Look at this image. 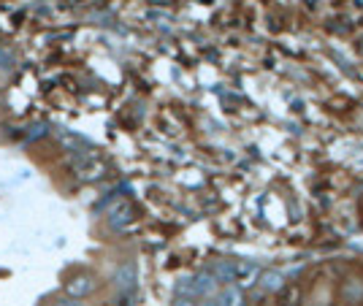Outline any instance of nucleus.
Wrapping results in <instances>:
<instances>
[{"instance_id":"obj_13","label":"nucleus","mask_w":363,"mask_h":306,"mask_svg":"<svg viewBox=\"0 0 363 306\" xmlns=\"http://www.w3.org/2000/svg\"><path fill=\"white\" fill-rule=\"evenodd\" d=\"M174 295H187V298H196V293H193V276H182L179 282L174 285Z\"/></svg>"},{"instance_id":"obj_7","label":"nucleus","mask_w":363,"mask_h":306,"mask_svg":"<svg viewBox=\"0 0 363 306\" xmlns=\"http://www.w3.org/2000/svg\"><path fill=\"white\" fill-rule=\"evenodd\" d=\"M193 293H196V298H209L217 293V279L214 274H198L193 276Z\"/></svg>"},{"instance_id":"obj_14","label":"nucleus","mask_w":363,"mask_h":306,"mask_svg":"<svg viewBox=\"0 0 363 306\" xmlns=\"http://www.w3.org/2000/svg\"><path fill=\"white\" fill-rule=\"evenodd\" d=\"M46 130H49V128H46V125H33V128H30V133H28V136H25V141H35V138L46 136Z\"/></svg>"},{"instance_id":"obj_9","label":"nucleus","mask_w":363,"mask_h":306,"mask_svg":"<svg viewBox=\"0 0 363 306\" xmlns=\"http://www.w3.org/2000/svg\"><path fill=\"white\" fill-rule=\"evenodd\" d=\"M257 285H260L266 293H277L282 285H285V276L279 274V271H260V276H257Z\"/></svg>"},{"instance_id":"obj_16","label":"nucleus","mask_w":363,"mask_h":306,"mask_svg":"<svg viewBox=\"0 0 363 306\" xmlns=\"http://www.w3.org/2000/svg\"><path fill=\"white\" fill-rule=\"evenodd\" d=\"M55 306H82V304H79L76 298H71V295H68V298H60V301H57Z\"/></svg>"},{"instance_id":"obj_1","label":"nucleus","mask_w":363,"mask_h":306,"mask_svg":"<svg viewBox=\"0 0 363 306\" xmlns=\"http://www.w3.org/2000/svg\"><path fill=\"white\" fill-rule=\"evenodd\" d=\"M71 169H74V174L82 182H95V179H101L106 174V163L95 152L82 149V152H74V157H71Z\"/></svg>"},{"instance_id":"obj_15","label":"nucleus","mask_w":363,"mask_h":306,"mask_svg":"<svg viewBox=\"0 0 363 306\" xmlns=\"http://www.w3.org/2000/svg\"><path fill=\"white\" fill-rule=\"evenodd\" d=\"M174 306H201V304H196V298H187V295H174Z\"/></svg>"},{"instance_id":"obj_4","label":"nucleus","mask_w":363,"mask_h":306,"mask_svg":"<svg viewBox=\"0 0 363 306\" xmlns=\"http://www.w3.org/2000/svg\"><path fill=\"white\" fill-rule=\"evenodd\" d=\"M260 276V268L255 263H247V261H233V282H239L242 288H252Z\"/></svg>"},{"instance_id":"obj_12","label":"nucleus","mask_w":363,"mask_h":306,"mask_svg":"<svg viewBox=\"0 0 363 306\" xmlns=\"http://www.w3.org/2000/svg\"><path fill=\"white\" fill-rule=\"evenodd\" d=\"M14 65H16L14 52H11L6 44H0V71H3V74H9V71H14Z\"/></svg>"},{"instance_id":"obj_11","label":"nucleus","mask_w":363,"mask_h":306,"mask_svg":"<svg viewBox=\"0 0 363 306\" xmlns=\"http://www.w3.org/2000/svg\"><path fill=\"white\" fill-rule=\"evenodd\" d=\"M212 274L217 282H233V261H220L214 263Z\"/></svg>"},{"instance_id":"obj_8","label":"nucleus","mask_w":363,"mask_h":306,"mask_svg":"<svg viewBox=\"0 0 363 306\" xmlns=\"http://www.w3.org/2000/svg\"><path fill=\"white\" fill-rule=\"evenodd\" d=\"M342 301L345 304H361L363 301V282L361 279H347L342 285Z\"/></svg>"},{"instance_id":"obj_6","label":"nucleus","mask_w":363,"mask_h":306,"mask_svg":"<svg viewBox=\"0 0 363 306\" xmlns=\"http://www.w3.org/2000/svg\"><path fill=\"white\" fill-rule=\"evenodd\" d=\"M277 304H279V306H301L303 304L301 285H296V282L282 285V288L277 290Z\"/></svg>"},{"instance_id":"obj_5","label":"nucleus","mask_w":363,"mask_h":306,"mask_svg":"<svg viewBox=\"0 0 363 306\" xmlns=\"http://www.w3.org/2000/svg\"><path fill=\"white\" fill-rule=\"evenodd\" d=\"M95 290V279H92L90 274H79V276H74L71 282H65V293L71 295V298H87L90 293Z\"/></svg>"},{"instance_id":"obj_10","label":"nucleus","mask_w":363,"mask_h":306,"mask_svg":"<svg viewBox=\"0 0 363 306\" xmlns=\"http://www.w3.org/2000/svg\"><path fill=\"white\" fill-rule=\"evenodd\" d=\"M217 306H244L242 293L236 288H225V290L217 295Z\"/></svg>"},{"instance_id":"obj_2","label":"nucleus","mask_w":363,"mask_h":306,"mask_svg":"<svg viewBox=\"0 0 363 306\" xmlns=\"http://www.w3.org/2000/svg\"><path fill=\"white\" fill-rule=\"evenodd\" d=\"M133 217H136L133 203H130V200H117V203L108 209L106 222H108V228H111V230H122V228H128V225L133 222Z\"/></svg>"},{"instance_id":"obj_3","label":"nucleus","mask_w":363,"mask_h":306,"mask_svg":"<svg viewBox=\"0 0 363 306\" xmlns=\"http://www.w3.org/2000/svg\"><path fill=\"white\" fill-rule=\"evenodd\" d=\"M136 282H138V268L136 263H122L120 268H117V274H114V285H117V290L120 293H133L136 290Z\"/></svg>"}]
</instances>
